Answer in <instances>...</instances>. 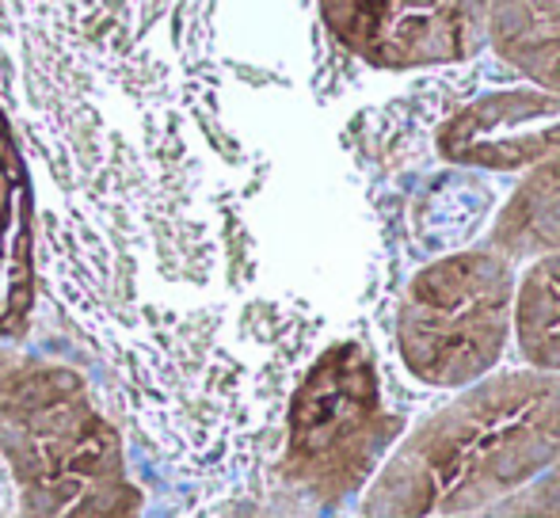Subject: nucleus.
Instances as JSON below:
<instances>
[{
    "label": "nucleus",
    "instance_id": "7",
    "mask_svg": "<svg viewBox=\"0 0 560 518\" xmlns=\"http://www.w3.org/2000/svg\"><path fill=\"white\" fill-rule=\"evenodd\" d=\"M485 35L523 84L560 96V0H488Z\"/></svg>",
    "mask_w": 560,
    "mask_h": 518
},
{
    "label": "nucleus",
    "instance_id": "4",
    "mask_svg": "<svg viewBox=\"0 0 560 518\" xmlns=\"http://www.w3.org/2000/svg\"><path fill=\"white\" fill-rule=\"evenodd\" d=\"M515 274L518 267L485 240L428 259L397 302L400 366L420 386L446 392L500 370L511 348Z\"/></svg>",
    "mask_w": 560,
    "mask_h": 518
},
{
    "label": "nucleus",
    "instance_id": "12",
    "mask_svg": "<svg viewBox=\"0 0 560 518\" xmlns=\"http://www.w3.org/2000/svg\"><path fill=\"white\" fill-rule=\"evenodd\" d=\"M202 518H267L264 511H214V515H202Z\"/></svg>",
    "mask_w": 560,
    "mask_h": 518
},
{
    "label": "nucleus",
    "instance_id": "2",
    "mask_svg": "<svg viewBox=\"0 0 560 518\" xmlns=\"http://www.w3.org/2000/svg\"><path fill=\"white\" fill-rule=\"evenodd\" d=\"M0 466L15 518H145L122 431L69 363L0 348Z\"/></svg>",
    "mask_w": 560,
    "mask_h": 518
},
{
    "label": "nucleus",
    "instance_id": "14",
    "mask_svg": "<svg viewBox=\"0 0 560 518\" xmlns=\"http://www.w3.org/2000/svg\"><path fill=\"white\" fill-rule=\"evenodd\" d=\"M557 466H560V461H557Z\"/></svg>",
    "mask_w": 560,
    "mask_h": 518
},
{
    "label": "nucleus",
    "instance_id": "8",
    "mask_svg": "<svg viewBox=\"0 0 560 518\" xmlns=\"http://www.w3.org/2000/svg\"><path fill=\"white\" fill-rule=\"evenodd\" d=\"M485 245L515 267L560 252V149L518 176L515 191L488 225Z\"/></svg>",
    "mask_w": 560,
    "mask_h": 518
},
{
    "label": "nucleus",
    "instance_id": "10",
    "mask_svg": "<svg viewBox=\"0 0 560 518\" xmlns=\"http://www.w3.org/2000/svg\"><path fill=\"white\" fill-rule=\"evenodd\" d=\"M457 518H560V466L541 473L538 481L523 484L511 496H503L500 504Z\"/></svg>",
    "mask_w": 560,
    "mask_h": 518
},
{
    "label": "nucleus",
    "instance_id": "5",
    "mask_svg": "<svg viewBox=\"0 0 560 518\" xmlns=\"http://www.w3.org/2000/svg\"><path fill=\"white\" fill-rule=\"evenodd\" d=\"M328 35L382 73L472 61L488 50V0H317Z\"/></svg>",
    "mask_w": 560,
    "mask_h": 518
},
{
    "label": "nucleus",
    "instance_id": "11",
    "mask_svg": "<svg viewBox=\"0 0 560 518\" xmlns=\"http://www.w3.org/2000/svg\"><path fill=\"white\" fill-rule=\"evenodd\" d=\"M20 156H15V138L12 127H8V107L0 104V207L8 202V187H12L15 172H20Z\"/></svg>",
    "mask_w": 560,
    "mask_h": 518
},
{
    "label": "nucleus",
    "instance_id": "13",
    "mask_svg": "<svg viewBox=\"0 0 560 518\" xmlns=\"http://www.w3.org/2000/svg\"><path fill=\"white\" fill-rule=\"evenodd\" d=\"M8 518H15V515H8Z\"/></svg>",
    "mask_w": 560,
    "mask_h": 518
},
{
    "label": "nucleus",
    "instance_id": "1",
    "mask_svg": "<svg viewBox=\"0 0 560 518\" xmlns=\"http://www.w3.org/2000/svg\"><path fill=\"white\" fill-rule=\"evenodd\" d=\"M560 461V378L500 366L400 435L359 518H457L500 504Z\"/></svg>",
    "mask_w": 560,
    "mask_h": 518
},
{
    "label": "nucleus",
    "instance_id": "3",
    "mask_svg": "<svg viewBox=\"0 0 560 518\" xmlns=\"http://www.w3.org/2000/svg\"><path fill=\"white\" fill-rule=\"evenodd\" d=\"M408 420L389 408L374 351L336 340L302 370L282 415L275 481L290 499L332 515L359 499Z\"/></svg>",
    "mask_w": 560,
    "mask_h": 518
},
{
    "label": "nucleus",
    "instance_id": "6",
    "mask_svg": "<svg viewBox=\"0 0 560 518\" xmlns=\"http://www.w3.org/2000/svg\"><path fill=\"white\" fill-rule=\"evenodd\" d=\"M560 149V96L534 84L472 96L435 130L439 161L462 172L523 176Z\"/></svg>",
    "mask_w": 560,
    "mask_h": 518
},
{
    "label": "nucleus",
    "instance_id": "9",
    "mask_svg": "<svg viewBox=\"0 0 560 518\" xmlns=\"http://www.w3.org/2000/svg\"><path fill=\"white\" fill-rule=\"evenodd\" d=\"M511 348L526 370L560 378V252L518 267L511 305Z\"/></svg>",
    "mask_w": 560,
    "mask_h": 518
}]
</instances>
